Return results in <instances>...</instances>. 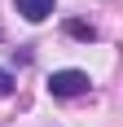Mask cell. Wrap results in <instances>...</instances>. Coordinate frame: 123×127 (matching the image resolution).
Here are the masks:
<instances>
[{"label":"cell","instance_id":"6da1fadb","mask_svg":"<svg viewBox=\"0 0 123 127\" xmlns=\"http://www.w3.org/2000/svg\"><path fill=\"white\" fill-rule=\"evenodd\" d=\"M49 92L53 96H66V101L70 96H84L88 92V75L84 70H53L49 75Z\"/></svg>","mask_w":123,"mask_h":127},{"label":"cell","instance_id":"7a4b0ae2","mask_svg":"<svg viewBox=\"0 0 123 127\" xmlns=\"http://www.w3.org/2000/svg\"><path fill=\"white\" fill-rule=\"evenodd\" d=\"M13 9L22 13L26 22H44V18L57 9V0H13Z\"/></svg>","mask_w":123,"mask_h":127},{"label":"cell","instance_id":"3957f363","mask_svg":"<svg viewBox=\"0 0 123 127\" xmlns=\"http://www.w3.org/2000/svg\"><path fill=\"white\" fill-rule=\"evenodd\" d=\"M66 31H70L75 39H97V31H92L88 22H66Z\"/></svg>","mask_w":123,"mask_h":127},{"label":"cell","instance_id":"277c9868","mask_svg":"<svg viewBox=\"0 0 123 127\" xmlns=\"http://www.w3.org/2000/svg\"><path fill=\"white\" fill-rule=\"evenodd\" d=\"M9 88H13V79H9V70H0V96H4Z\"/></svg>","mask_w":123,"mask_h":127}]
</instances>
